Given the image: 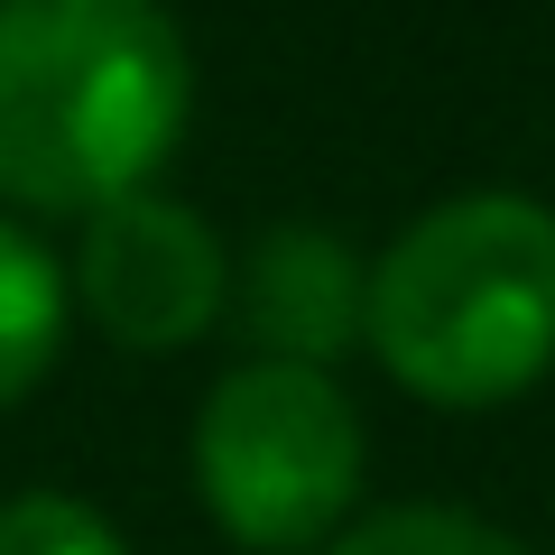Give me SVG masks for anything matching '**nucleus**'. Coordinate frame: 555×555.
Instances as JSON below:
<instances>
[{
    "mask_svg": "<svg viewBox=\"0 0 555 555\" xmlns=\"http://www.w3.org/2000/svg\"><path fill=\"white\" fill-rule=\"evenodd\" d=\"M195 491L232 546L324 555L361 500V416L334 389V371L306 361L222 371L195 416Z\"/></svg>",
    "mask_w": 555,
    "mask_h": 555,
    "instance_id": "nucleus-3",
    "label": "nucleus"
},
{
    "mask_svg": "<svg viewBox=\"0 0 555 555\" xmlns=\"http://www.w3.org/2000/svg\"><path fill=\"white\" fill-rule=\"evenodd\" d=\"M361 297H371V269L352 259L343 232H315V222L259 232L232 278L250 361H306V371H334V352L361 343Z\"/></svg>",
    "mask_w": 555,
    "mask_h": 555,
    "instance_id": "nucleus-5",
    "label": "nucleus"
},
{
    "mask_svg": "<svg viewBox=\"0 0 555 555\" xmlns=\"http://www.w3.org/2000/svg\"><path fill=\"white\" fill-rule=\"evenodd\" d=\"M65 306H75L65 259L47 250L38 232H20V222L0 214V408H20V398L56 371Z\"/></svg>",
    "mask_w": 555,
    "mask_h": 555,
    "instance_id": "nucleus-6",
    "label": "nucleus"
},
{
    "mask_svg": "<svg viewBox=\"0 0 555 555\" xmlns=\"http://www.w3.org/2000/svg\"><path fill=\"white\" fill-rule=\"evenodd\" d=\"M324 555H528L509 528L473 509H444V500H398V509H371L334 537Z\"/></svg>",
    "mask_w": 555,
    "mask_h": 555,
    "instance_id": "nucleus-7",
    "label": "nucleus"
},
{
    "mask_svg": "<svg viewBox=\"0 0 555 555\" xmlns=\"http://www.w3.org/2000/svg\"><path fill=\"white\" fill-rule=\"evenodd\" d=\"M0 555H130V546L75 491H20L0 500Z\"/></svg>",
    "mask_w": 555,
    "mask_h": 555,
    "instance_id": "nucleus-8",
    "label": "nucleus"
},
{
    "mask_svg": "<svg viewBox=\"0 0 555 555\" xmlns=\"http://www.w3.org/2000/svg\"><path fill=\"white\" fill-rule=\"evenodd\" d=\"M361 343L426 408H509L555 371V214L528 195H454L379 250Z\"/></svg>",
    "mask_w": 555,
    "mask_h": 555,
    "instance_id": "nucleus-2",
    "label": "nucleus"
},
{
    "mask_svg": "<svg viewBox=\"0 0 555 555\" xmlns=\"http://www.w3.org/2000/svg\"><path fill=\"white\" fill-rule=\"evenodd\" d=\"M102 343L120 352H185L222 324L232 306V259H222L214 222L177 195H120L83 222V250L65 269Z\"/></svg>",
    "mask_w": 555,
    "mask_h": 555,
    "instance_id": "nucleus-4",
    "label": "nucleus"
},
{
    "mask_svg": "<svg viewBox=\"0 0 555 555\" xmlns=\"http://www.w3.org/2000/svg\"><path fill=\"white\" fill-rule=\"evenodd\" d=\"M195 112L167 0H0V195L93 222L149 195Z\"/></svg>",
    "mask_w": 555,
    "mask_h": 555,
    "instance_id": "nucleus-1",
    "label": "nucleus"
}]
</instances>
